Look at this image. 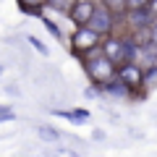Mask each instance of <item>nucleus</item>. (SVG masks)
Listing matches in <instances>:
<instances>
[{
	"label": "nucleus",
	"mask_w": 157,
	"mask_h": 157,
	"mask_svg": "<svg viewBox=\"0 0 157 157\" xmlns=\"http://www.w3.org/2000/svg\"><path fill=\"white\" fill-rule=\"evenodd\" d=\"M105 3V8H110V11H123L126 8V0H102Z\"/></svg>",
	"instance_id": "nucleus-13"
},
{
	"label": "nucleus",
	"mask_w": 157,
	"mask_h": 157,
	"mask_svg": "<svg viewBox=\"0 0 157 157\" xmlns=\"http://www.w3.org/2000/svg\"><path fill=\"white\" fill-rule=\"evenodd\" d=\"M84 66H86V73L92 76V81H94L97 86H102V84H107V81H113V78H115V63H113L105 52L89 50Z\"/></svg>",
	"instance_id": "nucleus-1"
},
{
	"label": "nucleus",
	"mask_w": 157,
	"mask_h": 157,
	"mask_svg": "<svg viewBox=\"0 0 157 157\" xmlns=\"http://www.w3.org/2000/svg\"><path fill=\"white\" fill-rule=\"evenodd\" d=\"M147 3H149V0H126V8H128V11H136V8H144Z\"/></svg>",
	"instance_id": "nucleus-15"
},
{
	"label": "nucleus",
	"mask_w": 157,
	"mask_h": 157,
	"mask_svg": "<svg viewBox=\"0 0 157 157\" xmlns=\"http://www.w3.org/2000/svg\"><path fill=\"white\" fill-rule=\"evenodd\" d=\"M71 45H73V52H89V50H94V47L100 45V34L92 32L84 24V26H78V32L73 34Z\"/></svg>",
	"instance_id": "nucleus-3"
},
{
	"label": "nucleus",
	"mask_w": 157,
	"mask_h": 157,
	"mask_svg": "<svg viewBox=\"0 0 157 157\" xmlns=\"http://www.w3.org/2000/svg\"><path fill=\"white\" fill-rule=\"evenodd\" d=\"M73 3H76V0H47V6L58 8V11H66V13H68V8H71Z\"/></svg>",
	"instance_id": "nucleus-11"
},
{
	"label": "nucleus",
	"mask_w": 157,
	"mask_h": 157,
	"mask_svg": "<svg viewBox=\"0 0 157 157\" xmlns=\"http://www.w3.org/2000/svg\"><path fill=\"white\" fill-rule=\"evenodd\" d=\"M39 134L45 136V139H47V141H55V139H58V136H60V134H58V131H55V128H50V126H42V128H39Z\"/></svg>",
	"instance_id": "nucleus-12"
},
{
	"label": "nucleus",
	"mask_w": 157,
	"mask_h": 157,
	"mask_svg": "<svg viewBox=\"0 0 157 157\" xmlns=\"http://www.w3.org/2000/svg\"><path fill=\"white\" fill-rule=\"evenodd\" d=\"M147 32H149V45L157 47V18H152V24H149V29H147Z\"/></svg>",
	"instance_id": "nucleus-14"
},
{
	"label": "nucleus",
	"mask_w": 157,
	"mask_h": 157,
	"mask_svg": "<svg viewBox=\"0 0 157 157\" xmlns=\"http://www.w3.org/2000/svg\"><path fill=\"white\" fill-rule=\"evenodd\" d=\"M141 86L144 89H155L157 86V63L147 66V71H141Z\"/></svg>",
	"instance_id": "nucleus-8"
},
{
	"label": "nucleus",
	"mask_w": 157,
	"mask_h": 157,
	"mask_svg": "<svg viewBox=\"0 0 157 157\" xmlns=\"http://www.w3.org/2000/svg\"><path fill=\"white\" fill-rule=\"evenodd\" d=\"M86 26L92 29V32H97L100 37H107V34L113 32V13L110 8H94L89 16V21H86Z\"/></svg>",
	"instance_id": "nucleus-4"
},
{
	"label": "nucleus",
	"mask_w": 157,
	"mask_h": 157,
	"mask_svg": "<svg viewBox=\"0 0 157 157\" xmlns=\"http://www.w3.org/2000/svg\"><path fill=\"white\" fill-rule=\"evenodd\" d=\"M0 121H13V110L11 107H0Z\"/></svg>",
	"instance_id": "nucleus-18"
},
{
	"label": "nucleus",
	"mask_w": 157,
	"mask_h": 157,
	"mask_svg": "<svg viewBox=\"0 0 157 157\" xmlns=\"http://www.w3.org/2000/svg\"><path fill=\"white\" fill-rule=\"evenodd\" d=\"M128 18H131V24H134V29H139V32H147L149 24H152V13L147 11V8H136V11H131Z\"/></svg>",
	"instance_id": "nucleus-7"
},
{
	"label": "nucleus",
	"mask_w": 157,
	"mask_h": 157,
	"mask_svg": "<svg viewBox=\"0 0 157 157\" xmlns=\"http://www.w3.org/2000/svg\"><path fill=\"white\" fill-rule=\"evenodd\" d=\"M115 78L128 92H134V89L141 86V68L136 63H121V68H115Z\"/></svg>",
	"instance_id": "nucleus-2"
},
{
	"label": "nucleus",
	"mask_w": 157,
	"mask_h": 157,
	"mask_svg": "<svg viewBox=\"0 0 157 157\" xmlns=\"http://www.w3.org/2000/svg\"><path fill=\"white\" fill-rule=\"evenodd\" d=\"M0 73H3V66H0Z\"/></svg>",
	"instance_id": "nucleus-20"
},
{
	"label": "nucleus",
	"mask_w": 157,
	"mask_h": 157,
	"mask_svg": "<svg viewBox=\"0 0 157 157\" xmlns=\"http://www.w3.org/2000/svg\"><path fill=\"white\" fill-rule=\"evenodd\" d=\"M45 3H47V0H18V6H21L24 13H37Z\"/></svg>",
	"instance_id": "nucleus-10"
},
{
	"label": "nucleus",
	"mask_w": 157,
	"mask_h": 157,
	"mask_svg": "<svg viewBox=\"0 0 157 157\" xmlns=\"http://www.w3.org/2000/svg\"><path fill=\"white\" fill-rule=\"evenodd\" d=\"M123 50H126V39H118V37H110L105 45H102V52H105L113 63H123Z\"/></svg>",
	"instance_id": "nucleus-6"
},
{
	"label": "nucleus",
	"mask_w": 157,
	"mask_h": 157,
	"mask_svg": "<svg viewBox=\"0 0 157 157\" xmlns=\"http://www.w3.org/2000/svg\"><path fill=\"white\" fill-rule=\"evenodd\" d=\"M42 21H45V26H47V29H50V32H52V37H58V39H60V29H58L55 24L50 21V18H42Z\"/></svg>",
	"instance_id": "nucleus-17"
},
{
	"label": "nucleus",
	"mask_w": 157,
	"mask_h": 157,
	"mask_svg": "<svg viewBox=\"0 0 157 157\" xmlns=\"http://www.w3.org/2000/svg\"><path fill=\"white\" fill-rule=\"evenodd\" d=\"M29 42H32V47H34V50H39V52H42V55H47V47L42 45V42H39V39H34V37H29Z\"/></svg>",
	"instance_id": "nucleus-16"
},
{
	"label": "nucleus",
	"mask_w": 157,
	"mask_h": 157,
	"mask_svg": "<svg viewBox=\"0 0 157 157\" xmlns=\"http://www.w3.org/2000/svg\"><path fill=\"white\" fill-rule=\"evenodd\" d=\"M92 11H94V6H92L89 0H76V3L68 8V16L73 18V24H76V26H84V24L89 21Z\"/></svg>",
	"instance_id": "nucleus-5"
},
{
	"label": "nucleus",
	"mask_w": 157,
	"mask_h": 157,
	"mask_svg": "<svg viewBox=\"0 0 157 157\" xmlns=\"http://www.w3.org/2000/svg\"><path fill=\"white\" fill-rule=\"evenodd\" d=\"M144 8H147L149 13H152V18H157V0H149V3H147Z\"/></svg>",
	"instance_id": "nucleus-19"
},
{
	"label": "nucleus",
	"mask_w": 157,
	"mask_h": 157,
	"mask_svg": "<svg viewBox=\"0 0 157 157\" xmlns=\"http://www.w3.org/2000/svg\"><path fill=\"white\" fill-rule=\"evenodd\" d=\"M55 115H63V118H68V121H73V123H86L89 113L86 110H55Z\"/></svg>",
	"instance_id": "nucleus-9"
}]
</instances>
